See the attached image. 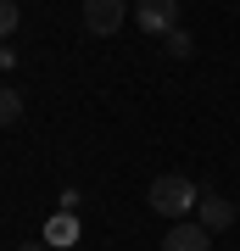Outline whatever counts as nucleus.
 I'll use <instances>...</instances> for the list:
<instances>
[{"label":"nucleus","mask_w":240,"mask_h":251,"mask_svg":"<svg viewBox=\"0 0 240 251\" xmlns=\"http://www.w3.org/2000/svg\"><path fill=\"white\" fill-rule=\"evenodd\" d=\"M129 23V0H84V28L95 39H112Z\"/></svg>","instance_id":"2"},{"label":"nucleus","mask_w":240,"mask_h":251,"mask_svg":"<svg viewBox=\"0 0 240 251\" xmlns=\"http://www.w3.org/2000/svg\"><path fill=\"white\" fill-rule=\"evenodd\" d=\"M73 240H79V224H73V218L62 212V218L51 224V246H73Z\"/></svg>","instance_id":"8"},{"label":"nucleus","mask_w":240,"mask_h":251,"mask_svg":"<svg viewBox=\"0 0 240 251\" xmlns=\"http://www.w3.org/2000/svg\"><path fill=\"white\" fill-rule=\"evenodd\" d=\"M196 224L213 229V234L229 229V224H235V201H229V196H201V201H196Z\"/></svg>","instance_id":"5"},{"label":"nucleus","mask_w":240,"mask_h":251,"mask_svg":"<svg viewBox=\"0 0 240 251\" xmlns=\"http://www.w3.org/2000/svg\"><path fill=\"white\" fill-rule=\"evenodd\" d=\"M207 246H213V229L190 224V218H179V224L162 234V251H207Z\"/></svg>","instance_id":"4"},{"label":"nucleus","mask_w":240,"mask_h":251,"mask_svg":"<svg viewBox=\"0 0 240 251\" xmlns=\"http://www.w3.org/2000/svg\"><path fill=\"white\" fill-rule=\"evenodd\" d=\"M134 23H140V34H173L179 28V0H134Z\"/></svg>","instance_id":"3"},{"label":"nucleus","mask_w":240,"mask_h":251,"mask_svg":"<svg viewBox=\"0 0 240 251\" xmlns=\"http://www.w3.org/2000/svg\"><path fill=\"white\" fill-rule=\"evenodd\" d=\"M11 62H17V50H11V45H6V39H0V73H6Z\"/></svg>","instance_id":"10"},{"label":"nucleus","mask_w":240,"mask_h":251,"mask_svg":"<svg viewBox=\"0 0 240 251\" xmlns=\"http://www.w3.org/2000/svg\"><path fill=\"white\" fill-rule=\"evenodd\" d=\"M162 50H168V56H179V62H185V56L196 50V39H190L185 28H173V34H162Z\"/></svg>","instance_id":"7"},{"label":"nucleus","mask_w":240,"mask_h":251,"mask_svg":"<svg viewBox=\"0 0 240 251\" xmlns=\"http://www.w3.org/2000/svg\"><path fill=\"white\" fill-rule=\"evenodd\" d=\"M145 201H151V212L157 218H190L196 212V201H201V190H196V179L190 173H157L151 179V190H145Z\"/></svg>","instance_id":"1"},{"label":"nucleus","mask_w":240,"mask_h":251,"mask_svg":"<svg viewBox=\"0 0 240 251\" xmlns=\"http://www.w3.org/2000/svg\"><path fill=\"white\" fill-rule=\"evenodd\" d=\"M17 23H23L17 0H0V39H11V34H17Z\"/></svg>","instance_id":"9"},{"label":"nucleus","mask_w":240,"mask_h":251,"mask_svg":"<svg viewBox=\"0 0 240 251\" xmlns=\"http://www.w3.org/2000/svg\"><path fill=\"white\" fill-rule=\"evenodd\" d=\"M23 123V95L11 84H0V128H17Z\"/></svg>","instance_id":"6"},{"label":"nucleus","mask_w":240,"mask_h":251,"mask_svg":"<svg viewBox=\"0 0 240 251\" xmlns=\"http://www.w3.org/2000/svg\"><path fill=\"white\" fill-rule=\"evenodd\" d=\"M17 251H45V246H39V240H28V246H17Z\"/></svg>","instance_id":"11"}]
</instances>
